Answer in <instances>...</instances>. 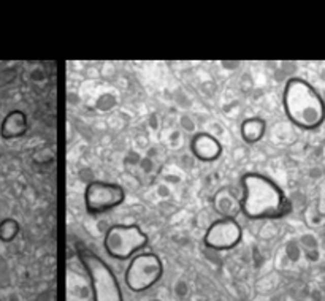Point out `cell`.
<instances>
[{
  "label": "cell",
  "mask_w": 325,
  "mask_h": 301,
  "mask_svg": "<svg viewBox=\"0 0 325 301\" xmlns=\"http://www.w3.org/2000/svg\"><path fill=\"white\" fill-rule=\"evenodd\" d=\"M164 276V263L160 257L151 252L143 251L137 254L132 260H128L125 270V285L134 293H143L157 284Z\"/></svg>",
  "instance_id": "5b68a950"
},
{
  "label": "cell",
  "mask_w": 325,
  "mask_h": 301,
  "mask_svg": "<svg viewBox=\"0 0 325 301\" xmlns=\"http://www.w3.org/2000/svg\"><path fill=\"white\" fill-rule=\"evenodd\" d=\"M149 238L137 224H116L111 225L103 237V249L116 260H132L137 254L143 252Z\"/></svg>",
  "instance_id": "3957f363"
},
{
  "label": "cell",
  "mask_w": 325,
  "mask_h": 301,
  "mask_svg": "<svg viewBox=\"0 0 325 301\" xmlns=\"http://www.w3.org/2000/svg\"><path fill=\"white\" fill-rule=\"evenodd\" d=\"M243 228L237 219L219 217L206 228L203 244L213 251H230L241 243Z\"/></svg>",
  "instance_id": "52a82bcc"
},
{
  "label": "cell",
  "mask_w": 325,
  "mask_h": 301,
  "mask_svg": "<svg viewBox=\"0 0 325 301\" xmlns=\"http://www.w3.org/2000/svg\"><path fill=\"white\" fill-rule=\"evenodd\" d=\"M21 227L19 222L13 217H7L4 220H0V241L2 243H11L18 237Z\"/></svg>",
  "instance_id": "7c38bea8"
},
{
  "label": "cell",
  "mask_w": 325,
  "mask_h": 301,
  "mask_svg": "<svg viewBox=\"0 0 325 301\" xmlns=\"http://www.w3.org/2000/svg\"><path fill=\"white\" fill-rule=\"evenodd\" d=\"M81 265L87 274L94 301H124L122 290L111 268L94 252H80Z\"/></svg>",
  "instance_id": "277c9868"
},
{
  "label": "cell",
  "mask_w": 325,
  "mask_h": 301,
  "mask_svg": "<svg viewBox=\"0 0 325 301\" xmlns=\"http://www.w3.org/2000/svg\"><path fill=\"white\" fill-rule=\"evenodd\" d=\"M29 128L27 116L21 110H13L5 117L2 124H0V137L4 140H15L25 135Z\"/></svg>",
  "instance_id": "30bf717a"
},
{
  "label": "cell",
  "mask_w": 325,
  "mask_h": 301,
  "mask_svg": "<svg viewBox=\"0 0 325 301\" xmlns=\"http://www.w3.org/2000/svg\"><path fill=\"white\" fill-rule=\"evenodd\" d=\"M189 148L195 159L206 163L216 162L222 155V145H220V141L208 132L195 133L190 140Z\"/></svg>",
  "instance_id": "ba28073f"
},
{
  "label": "cell",
  "mask_w": 325,
  "mask_h": 301,
  "mask_svg": "<svg viewBox=\"0 0 325 301\" xmlns=\"http://www.w3.org/2000/svg\"><path fill=\"white\" fill-rule=\"evenodd\" d=\"M241 214L248 219H279L290 213L287 195L271 178L262 173H246L241 181Z\"/></svg>",
  "instance_id": "6da1fadb"
},
{
  "label": "cell",
  "mask_w": 325,
  "mask_h": 301,
  "mask_svg": "<svg viewBox=\"0 0 325 301\" xmlns=\"http://www.w3.org/2000/svg\"><path fill=\"white\" fill-rule=\"evenodd\" d=\"M282 108L287 119L303 130H314L325 119V105L316 89L302 78H290L282 90Z\"/></svg>",
  "instance_id": "7a4b0ae2"
},
{
  "label": "cell",
  "mask_w": 325,
  "mask_h": 301,
  "mask_svg": "<svg viewBox=\"0 0 325 301\" xmlns=\"http://www.w3.org/2000/svg\"><path fill=\"white\" fill-rule=\"evenodd\" d=\"M125 200V190L116 182L90 181L84 189L86 211L92 216L105 214L118 208Z\"/></svg>",
  "instance_id": "8992f818"
},
{
  "label": "cell",
  "mask_w": 325,
  "mask_h": 301,
  "mask_svg": "<svg viewBox=\"0 0 325 301\" xmlns=\"http://www.w3.org/2000/svg\"><path fill=\"white\" fill-rule=\"evenodd\" d=\"M213 206L220 217L237 219V214L241 213V195L238 197L230 187H220L213 197Z\"/></svg>",
  "instance_id": "9c48e42d"
},
{
  "label": "cell",
  "mask_w": 325,
  "mask_h": 301,
  "mask_svg": "<svg viewBox=\"0 0 325 301\" xmlns=\"http://www.w3.org/2000/svg\"><path fill=\"white\" fill-rule=\"evenodd\" d=\"M265 132H267V121L258 116L248 117V119H244L240 125V137L243 138L244 143H248V145L258 143L265 137Z\"/></svg>",
  "instance_id": "8fae6325"
}]
</instances>
